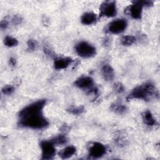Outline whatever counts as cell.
<instances>
[{
	"mask_svg": "<svg viewBox=\"0 0 160 160\" xmlns=\"http://www.w3.org/2000/svg\"><path fill=\"white\" fill-rule=\"evenodd\" d=\"M136 41V38L132 35H126L122 37L121 42L124 46H131Z\"/></svg>",
	"mask_w": 160,
	"mask_h": 160,
	"instance_id": "e0dca14e",
	"label": "cell"
},
{
	"mask_svg": "<svg viewBox=\"0 0 160 160\" xmlns=\"http://www.w3.org/2000/svg\"><path fill=\"white\" fill-rule=\"evenodd\" d=\"M74 85L82 89H88L89 92H93L96 93L97 92V89L94 88V81L92 78L88 76H82L76 80L74 82Z\"/></svg>",
	"mask_w": 160,
	"mask_h": 160,
	"instance_id": "8992f818",
	"label": "cell"
},
{
	"mask_svg": "<svg viewBox=\"0 0 160 160\" xmlns=\"http://www.w3.org/2000/svg\"><path fill=\"white\" fill-rule=\"evenodd\" d=\"M4 43L5 46L11 48V47H14L17 46L18 44V41L12 36H7L5 37L4 39Z\"/></svg>",
	"mask_w": 160,
	"mask_h": 160,
	"instance_id": "ac0fdd59",
	"label": "cell"
},
{
	"mask_svg": "<svg viewBox=\"0 0 160 160\" xmlns=\"http://www.w3.org/2000/svg\"><path fill=\"white\" fill-rule=\"evenodd\" d=\"M19 125L21 127L40 129L47 127L48 120L42 114V111H29L19 113Z\"/></svg>",
	"mask_w": 160,
	"mask_h": 160,
	"instance_id": "6da1fadb",
	"label": "cell"
},
{
	"mask_svg": "<svg viewBox=\"0 0 160 160\" xmlns=\"http://www.w3.org/2000/svg\"><path fill=\"white\" fill-rule=\"evenodd\" d=\"M12 22L14 25L19 24L22 22V18H21V16H19L18 15H15V16H14V17L12 19Z\"/></svg>",
	"mask_w": 160,
	"mask_h": 160,
	"instance_id": "cb8c5ba5",
	"label": "cell"
},
{
	"mask_svg": "<svg viewBox=\"0 0 160 160\" xmlns=\"http://www.w3.org/2000/svg\"><path fill=\"white\" fill-rule=\"evenodd\" d=\"M117 8L115 1H104L99 8V16L101 17L112 18L116 15Z\"/></svg>",
	"mask_w": 160,
	"mask_h": 160,
	"instance_id": "277c9868",
	"label": "cell"
},
{
	"mask_svg": "<svg viewBox=\"0 0 160 160\" xmlns=\"http://www.w3.org/2000/svg\"><path fill=\"white\" fill-rule=\"evenodd\" d=\"M142 118L144 123L149 126H153L156 124V120L149 110L145 111L142 114Z\"/></svg>",
	"mask_w": 160,
	"mask_h": 160,
	"instance_id": "5bb4252c",
	"label": "cell"
},
{
	"mask_svg": "<svg viewBox=\"0 0 160 160\" xmlns=\"http://www.w3.org/2000/svg\"><path fill=\"white\" fill-rule=\"evenodd\" d=\"M8 26V22L6 19H3L1 21L0 26L2 29H6Z\"/></svg>",
	"mask_w": 160,
	"mask_h": 160,
	"instance_id": "d4e9b609",
	"label": "cell"
},
{
	"mask_svg": "<svg viewBox=\"0 0 160 160\" xmlns=\"http://www.w3.org/2000/svg\"><path fill=\"white\" fill-rule=\"evenodd\" d=\"M72 62V59L69 57L56 58L54 61V67L56 69L60 70L67 68Z\"/></svg>",
	"mask_w": 160,
	"mask_h": 160,
	"instance_id": "30bf717a",
	"label": "cell"
},
{
	"mask_svg": "<svg viewBox=\"0 0 160 160\" xmlns=\"http://www.w3.org/2000/svg\"><path fill=\"white\" fill-rule=\"evenodd\" d=\"M106 146L99 142H94L88 148L89 155L92 158L98 159L103 156L106 153Z\"/></svg>",
	"mask_w": 160,
	"mask_h": 160,
	"instance_id": "52a82bcc",
	"label": "cell"
},
{
	"mask_svg": "<svg viewBox=\"0 0 160 160\" xmlns=\"http://www.w3.org/2000/svg\"><path fill=\"white\" fill-rule=\"evenodd\" d=\"M14 88L11 85H6L2 88V93L6 95L11 94L14 92Z\"/></svg>",
	"mask_w": 160,
	"mask_h": 160,
	"instance_id": "44dd1931",
	"label": "cell"
},
{
	"mask_svg": "<svg viewBox=\"0 0 160 160\" xmlns=\"http://www.w3.org/2000/svg\"><path fill=\"white\" fill-rule=\"evenodd\" d=\"M68 111L74 115H79V114H81L82 113H83L85 111V109L84 108L83 106H71L70 107Z\"/></svg>",
	"mask_w": 160,
	"mask_h": 160,
	"instance_id": "d6986e66",
	"label": "cell"
},
{
	"mask_svg": "<svg viewBox=\"0 0 160 160\" xmlns=\"http://www.w3.org/2000/svg\"><path fill=\"white\" fill-rule=\"evenodd\" d=\"M97 19V15L91 12H85L82 15L81 18V21L84 25H91L94 24Z\"/></svg>",
	"mask_w": 160,
	"mask_h": 160,
	"instance_id": "7c38bea8",
	"label": "cell"
},
{
	"mask_svg": "<svg viewBox=\"0 0 160 160\" xmlns=\"http://www.w3.org/2000/svg\"><path fill=\"white\" fill-rule=\"evenodd\" d=\"M75 50L76 53L83 58H91L96 54V48L86 41L78 42L75 47Z\"/></svg>",
	"mask_w": 160,
	"mask_h": 160,
	"instance_id": "3957f363",
	"label": "cell"
},
{
	"mask_svg": "<svg viewBox=\"0 0 160 160\" xmlns=\"http://www.w3.org/2000/svg\"><path fill=\"white\" fill-rule=\"evenodd\" d=\"M109 38H105V39H104V41H103V44H104V46H108V45H109Z\"/></svg>",
	"mask_w": 160,
	"mask_h": 160,
	"instance_id": "4316f807",
	"label": "cell"
},
{
	"mask_svg": "<svg viewBox=\"0 0 160 160\" xmlns=\"http://www.w3.org/2000/svg\"><path fill=\"white\" fill-rule=\"evenodd\" d=\"M44 52L45 54L46 55V56H48L49 58H52L54 57V52L49 47H44Z\"/></svg>",
	"mask_w": 160,
	"mask_h": 160,
	"instance_id": "603a6c76",
	"label": "cell"
},
{
	"mask_svg": "<svg viewBox=\"0 0 160 160\" xmlns=\"http://www.w3.org/2000/svg\"><path fill=\"white\" fill-rule=\"evenodd\" d=\"M110 109L114 112L118 114H125L128 110L127 107L120 102H114L111 105Z\"/></svg>",
	"mask_w": 160,
	"mask_h": 160,
	"instance_id": "9a60e30c",
	"label": "cell"
},
{
	"mask_svg": "<svg viewBox=\"0 0 160 160\" xmlns=\"http://www.w3.org/2000/svg\"><path fill=\"white\" fill-rule=\"evenodd\" d=\"M143 7L142 1H136L128 8L127 11L133 19H139L142 16Z\"/></svg>",
	"mask_w": 160,
	"mask_h": 160,
	"instance_id": "9c48e42d",
	"label": "cell"
},
{
	"mask_svg": "<svg viewBox=\"0 0 160 160\" xmlns=\"http://www.w3.org/2000/svg\"><path fill=\"white\" fill-rule=\"evenodd\" d=\"M38 46L37 41L34 39H30L28 41V50L29 51H34Z\"/></svg>",
	"mask_w": 160,
	"mask_h": 160,
	"instance_id": "ffe728a7",
	"label": "cell"
},
{
	"mask_svg": "<svg viewBox=\"0 0 160 160\" xmlns=\"http://www.w3.org/2000/svg\"><path fill=\"white\" fill-rule=\"evenodd\" d=\"M41 158L42 159H52L56 154L55 145L51 141H42L40 142Z\"/></svg>",
	"mask_w": 160,
	"mask_h": 160,
	"instance_id": "5b68a950",
	"label": "cell"
},
{
	"mask_svg": "<svg viewBox=\"0 0 160 160\" xmlns=\"http://www.w3.org/2000/svg\"><path fill=\"white\" fill-rule=\"evenodd\" d=\"M114 90L117 93H122L124 91V87L121 83L116 82L114 85Z\"/></svg>",
	"mask_w": 160,
	"mask_h": 160,
	"instance_id": "7402d4cb",
	"label": "cell"
},
{
	"mask_svg": "<svg viewBox=\"0 0 160 160\" xmlns=\"http://www.w3.org/2000/svg\"><path fill=\"white\" fill-rule=\"evenodd\" d=\"M128 22L124 19H117L109 23L108 27L109 32L111 34H120L127 28Z\"/></svg>",
	"mask_w": 160,
	"mask_h": 160,
	"instance_id": "ba28073f",
	"label": "cell"
},
{
	"mask_svg": "<svg viewBox=\"0 0 160 160\" xmlns=\"http://www.w3.org/2000/svg\"><path fill=\"white\" fill-rule=\"evenodd\" d=\"M55 146L62 145L67 142L68 139L66 136L63 134H59L55 137H54L52 139L50 140Z\"/></svg>",
	"mask_w": 160,
	"mask_h": 160,
	"instance_id": "2e32d148",
	"label": "cell"
},
{
	"mask_svg": "<svg viewBox=\"0 0 160 160\" xmlns=\"http://www.w3.org/2000/svg\"><path fill=\"white\" fill-rule=\"evenodd\" d=\"M9 64H11L12 66H14L16 64V59L14 58H10L9 60Z\"/></svg>",
	"mask_w": 160,
	"mask_h": 160,
	"instance_id": "484cf974",
	"label": "cell"
},
{
	"mask_svg": "<svg viewBox=\"0 0 160 160\" xmlns=\"http://www.w3.org/2000/svg\"><path fill=\"white\" fill-rule=\"evenodd\" d=\"M76 152V148L74 146H68L59 152V157L62 159H68L72 156Z\"/></svg>",
	"mask_w": 160,
	"mask_h": 160,
	"instance_id": "4fadbf2b",
	"label": "cell"
},
{
	"mask_svg": "<svg viewBox=\"0 0 160 160\" xmlns=\"http://www.w3.org/2000/svg\"><path fill=\"white\" fill-rule=\"evenodd\" d=\"M158 96V92L154 85L151 82H146L136 87L128 96L127 99H142L148 101Z\"/></svg>",
	"mask_w": 160,
	"mask_h": 160,
	"instance_id": "7a4b0ae2",
	"label": "cell"
},
{
	"mask_svg": "<svg viewBox=\"0 0 160 160\" xmlns=\"http://www.w3.org/2000/svg\"><path fill=\"white\" fill-rule=\"evenodd\" d=\"M102 75L104 79L106 81H111L114 78V71L113 68L109 64H105L102 66Z\"/></svg>",
	"mask_w": 160,
	"mask_h": 160,
	"instance_id": "8fae6325",
	"label": "cell"
}]
</instances>
